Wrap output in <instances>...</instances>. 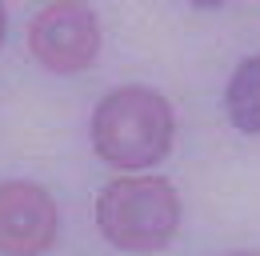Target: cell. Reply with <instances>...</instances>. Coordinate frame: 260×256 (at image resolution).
Here are the masks:
<instances>
[{
    "label": "cell",
    "instance_id": "3957f363",
    "mask_svg": "<svg viewBox=\"0 0 260 256\" xmlns=\"http://www.w3.org/2000/svg\"><path fill=\"white\" fill-rule=\"evenodd\" d=\"M28 48L44 68L52 72H80L100 52V20L88 4L60 0L36 12L28 28Z\"/></svg>",
    "mask_w": 260,
    "mask_h": 256
},
{
    "label": "cell",
    "instance_id": "52a82bcc",
    "mask_svg": "<svg viewBox=\"0 0 260 256\" xmlns=\"http://www.w3.org/2000/svg\"><path fill=\"white\" fill-rule=\"evenodd\" d=\"M236 256H252V252H236Z\"/></svg>",
    "mask_w": 260,
    "mask_h": 256
},
{
    "label": "cell",
    "instance_id": "277c9868",
    "mask_svg": "<svg viewBox=\"0 0 260 256\" xmlns=\"http://www.w3.org/2000/svg\"><path fill=\"white\" fill-rule=\"evenodd\" d=\"M56 240V204L52 196L28 184H0V252L4 256H40Z\"/></svg>",
    "mask_w": 260,
    "mask_h": 256
},
{
    "label": "cell",
    "instance_id": "5b68a950",
    "mask_svg": "<svg viewBox=\"0 0 260 256\" xmlns=\"http://www.w3.org/2000/svg\"><path fill=\"white\" fill-rule=\"evenodd\" d=\"M224 108H228V120L240 132L260 136V56H248L232 72L228 92H224Z\"/></svg>",
    "mask_w": 260,
    "mask_h": 256
},
{
    "label": "cell",
    "instance_id": "7a4b0ae2",
    "mask_svg": "<svg viewBox=\"0 0 260 256\" xmlns=\"http://www.w3.org/2000/svg\"><path fill=\"white\" fill-rule=\"evenodd\" d=\"M100 232L124 252H156L176 236L180 200L164 176H120L96 200Z\"/></svg>",
    "mask_w": 260,
    "mask_h": 256
},
{
    "label": "cell",
    "instance_id": "8992f818",
    "mask_svg": "<svg viewBox=\"0 0 260 256\" xmlns=\"http://www.w3.org/2000/svg\"><path fill=\"white\" fill-rule=\"evenodd\" d=\"M4 28H8V20H4V8H0V44H4Z\"/></svg>",
    "mask_w": 260,
    "mask_h": 256
},
{
    "label": "cell",
    "instance_id": "6da1fadb",
    "mask_svg": "<svg viewBox=\"0 0 260 256\" xmlns=\"http://www.w3.org/2000/svg\"><path fill=\"white\" fill-rule=\"evenodd\" d=\"M92 148L104 164L148 168L172 148V108L152 88H116L92 112Z\"/></svg>",
    "mask_w": 260,
    "mask_h": 256
}]
</instances>
